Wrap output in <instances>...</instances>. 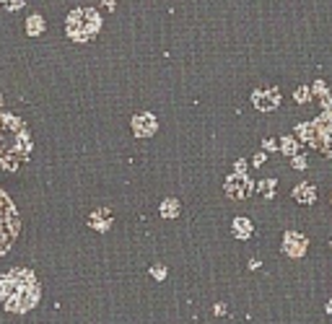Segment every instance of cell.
Instances as JSON below:
<instances>
[{"label": "cell", "instance_id": "2e32d148", "mask_svg": "<svg viewBox=\"0 0 332 324\" xmlns=\"http://www.w3.org/2000/svg\"><path fill=\"white\" fill-rule=\"evenodd\" d=\"M260 190L265 192L267 200H273V192H275V179H265V182H260Z\"/></svg>", "mask_w": 332, "mask_h": 324}, {"label": "cell", "instance_id": "cb8c5ba5", "mask_svg": "<svg viewBox=\"0 0 332 324\" xmlns=\"http://www.w3.org/2000/svg\"><path fill=\"white\" fill-rule=\"evenodd\" d=\"M252 161H254V166H262V163H265V153H257Z\"/></svg>", "mask_w": 332, "mask_h": 324}, {"label": "cell", "instance_id": "f1b7e54d", "mask_svg": "<svg viewBox=\"0 0 332 324\" xmlns=\"http://www.w3.org/2000/svg\"><path fill=\"white\" fill-rule=\"evenodd\" d=\"M327 314H332V301H327Z\"/></svg>", "mask_w": 332, "mask_h": 324}, {"label": "cell", "instance_id": "83f0119b", "mask_svg": "<svg viewBox=\"0 0 332 324\" xmlns=\"http://www.w3.org/2000/svg\"><path fill=\"white\" fill-rule=\"evenodd\" d=\"M260 265H262V262H260V259H249V270H257Z\"/></svg>", "mask_w": 332, "mask_h": 324}, {"label": "cell", "instance_id": "7a4b0ae2", "mask_svg": "<svg viewBox=\"0 0 332 324\" xmlns=\"http://www.w3.org/2000/svg\"><path fill=\"white\" fill-rule=\"evenodd\" d=\"M29 150L32 138L26 132V125L8 112H0V171H16L29 158Z\"/></svg>", "mask_w": 332, "mask_h": 324}, {"label": "cell", "instance_id": "ba28073f", "mask_svg": "<svg viewBox=\"0 0 332 324\" xmlns=\"http://www.w3.org/2000/svg\"><path fill=\"white\" fill-rule=\"evenodd\" d=\"M252 104H254V109H260V112H273L281 107V91L278 88H254L252 91Z\"/></svg>", "mask_w": 332, "mask_h": 324}, {"label": "cell", "instance_id": "8992f818", "mask_svg": "<svg viewBox=\"0 0 332 324\" xmlns=\"http://www.w3.org/2000/svg\"><path fill=\"white\" fill-rule=\"evenodd\" d=\"M223 190H226V194H229V197H233V200H244V197H249V194H252L254 182H252L247 174H231L229 179H226Z\"/></svg>", "mask_w": 332, "mask_h": 324}, {"label": "cell", "instance_id": "484cf974", "mask_svg": "<svg viewBox=\"0 0 332 324\" xmlns=\"http://www.w3.org/2000/svg\"><path fill=\"white\" fill-rule=\"evenodd\" d=\"M213 311H216L218 316H223V314H226V304H216V308H213Z\"/></svg>", "mask_w": 332, "mask_h": 324}, {"label": "cell", "instance_id": "603a6c76", "mask_svg": "<svg viewBox=\"0 0 332 324\" xmlns=\"http://www.w3.org/2000/svg\"><path fill=\"white\" fill-rule=\"evenodd\" d=\"M233 169H236V174H244V169H247V161H241V158H239V161L233 163Z\"/></svg>", "mask_w": 332, "mask_h": 324}, {"label": "cell", "instance_id": "9c48e42d", "mask_svg": "<svg viewBox=\"0 0 332 324\" xmlns=\"http://www.w3.org/2000/svg\"><path fill=\"white\" fill-rule=\"evenodd\" d=\"M156 130H158V119L150 112H140V114L133 117V132L138 138H150Z\"/></svg>", "mask_w": 332, "mask_h": 324}, {"label": "cell", "instance_id": "3957f363", "mask_svg": "<svg viewBox=\"0 0 332 324\" xmlns=\"http://www.w3.org/2000/svg\"><path fill=\"white\" fill-rule=\"evenodd\" d=\"M101 18L94 8H75L70 11V16L65 21V32L73 42H88L99 34Z\"/></svg>", "mask_w": 332, "mask_h": 324}, {"label": "cell", "instance_id": "9a60e30c", "mask_svg": "<svg viewBox=\"0 0 332 324\" xmlns=\"http://www.w3.org/2000/svg\"><path fill=\"white\" fill-rule=\"evenodd\" d=\"M281 150H283L285 156H296V153H299L296 138H291V135H288V138H283V140H281Z\"/></svg>", "mask_w": 332, "mask_h": 324}, {"label": "cell", "instance_id": "8fae6325", "mask_svg": "<svg viewBox=\"0 0 332 324\" xmlns=\"http://www.w3.org/2000/svg\"><path fill=\"white\" fill-rule=\"evenodd\" d=\"M88 226L96 228V231H109L112 228V213H109L107 208H104V210H94V213L88 215Z\"/></svg>", "mask_w": 332, "mask_h": 324}, {"label": "cell", "instance_id": "f546056e", "mask_svg": "<svg viewBox=\"0 0 332 324\" xmlns=\"http://www.w3.org/2000/svg\"><path fill=\"white\" fill-rule=\"evenodd\" d=\"M330 246H332V244H330Z\"/></svg>", "mask_w": 332, "mask_h": 324}, {"label": "cell", "instance_id": "44dd1931", "mask_svg": "<svg viewBox=\"0 0 332 324\" xmlns=\"http://www.w3.org/2000/svg\"><path fill=\"white\" fill-rule=\"evenodd\" d=\"M293 166H296V169H306V158L304 156H293Z\"/></svg>", "mask_w": 332, "mask_h": 324}, {"label": "cell", "instance_id": "5bb4252c", "mask_svg": "<svg viewBox=\"0 0 332 324\" xmlns=\"http://www.w3.org/2000/svg\"><path fill=\"white\" fill-rule=\"evenodd\" d=\"M26 32L32 34V36L42 34V32H44V18H42V16H29V18H26Z\"/></svg>", "mask_w": 332, "mask_h": 324}, {"label": "cell", "instance_id": "30bf717a", "mask_svg": "<svg viewBox=\"0 0 332 324\" xmlns=\"http://www.w3.org/2000/svg\"><path fill=\"white\" fill-rule=\"evenodd\" d=\"M293 200L301 202V205H312V202L316 200V187L312 182H301L293 187Z\"/></svg>", "mask_w": 332, "mask_h": 324}, {"label": "cell", "instance_id": "d6986e66", "mask_svg": "<svg viewBox=\"0 0 332 324\" xmlns=\"http://www.w3.org/2000/svg\"><path fill=\"white\" fill-rule=\"evenodd\" d=\"M322 107H324L327 114H332V91H327V94L322 96Z\"/></svg>", "mask_w": 332, "mask_h": 324}, {"label": "cell", "instance_id": "6da1fadb", "mask_svg": "<svg viewBox=\"0 0 332 324\" xmlns=\"http://www.w3.org/2000/svg\"><path fill=\"white\" fill-rule=\"evenodd\" d=\"M42 288L32 270L13 267L0 277V301L13 314H24L39 304Z\"/></svg>", "mask_w": 332, "mask_h": 324}, {"label": "cell", "instance_id": "7402d4cb", "mask_svg": "<svg viewBox=\"0 0 332 324\" xmlns=\"http://www.w3.org/2000/svg\"><path fill=\"white\" fill-rule=\"evenodd\" d=\"M314 88H316L314 94H319V96H324V94H327V86H324L322 81H316V83H314Z\"/></svg>", "mask_w": 332, "mask_h": 324}, {"label": "cell", "instance_id": "52a82bcc", "mask_svg": "<svg viewBox=\"0 0 332 324\" xmlns=\"http://www.w3.org/2000/svg\"><path fill=\"white\" fill-rule=\"evenodd\" d=\"M309 249V239L299 231H285L283 233V254H288L291 259H301Z\"/></svg>", "mask_w": 332, "mask_h": 324}, {"label": "cell", "instance_id": "ac0fdd59", "mask_svg": "<svg viewBox=\"0 0 332 324\" xmlns=\"http://www.w3.org/2000/svg\"><path fill=\"white\" fill-rule=\"evenodd\" d=\"M24 3H26V0H0V5H5L8 11H18V8H24Z\"/></svg>", "mask_w": 332, "mask_h": 324}, {"label": "cell", "instance_id": "7c38bea8", "mask_svg": "<svg viewBox=\"0 0 332 324\" xmlns=\"http://www.w3.org/2000/svg\"><path fill=\"white\" fill-rule=\"evenodd\" d=\"M231 228H233V236H236V239H249V236H252V231H254V226H252L249 218L239 215V218H233Z\"/></svg>", "mask_w": 332, "mask_h": 324}, {"label": "cell", "instance_id": "4316f807", "mask_svg": "<svg viewBox=\"0 0 332 324\" xmlns=\"http://www.w3.org/2000/svg\"><path fill=\"white\" fill-rule=\"evenodd\" d=\"M262 146H265L267 150H275V140H270V138H267L265 143H262Z\"/></svg>", "mask_w": 332, "mask_h": 324}, {"label": "cell", "instance_id": "5b68a950", "mask_svg": "<svg viewBox=\"0 0 332 324\" xmlns=\"http://www.w3.org/2000/svg\"><path fill=\"white\" fill-rule=\"evenodd\" d=\"M18 231H21V218L16 213V208H13V202L8 200V194L0 190V254L11 249Z\"/></svg>", "mask_w": 332, "mask_h": 324}, {"label": "cell", "instance_id": "d4e9b609", "mask_svg": "<svg viewBox=\"0 0 332 324\" xmlns=\"http://www.w3.org/2000/svg\"><path fill=\"white\" fill-rule=\"evenodd\" d=\"M101 5H107V11H115L117 0H101Z\"/></svg>", "mask_w": 332, "mask_h": 324}, {"label": "cell", "instance_id": "277c9868", "mask_svg": "<svg viewBox=\"0 0 332 324\" xmlns=\"http://www.w3.org/2000/svg\"><path fill=\"white\" fill-rule=\"evenodd\" d=\"M296 132L304 143H309L312 148L322 150L324 156L332 158V114H322V117H316L314 122L299 125Z\"/></svg>", "mask_w": 332, "mask_h": 324}, {"label": "cell", "instance_id": "ffe728a7", "mask_svg": "<svg viewBox=\"0 0 332 324\" xmlns=\"http://www.w3.org/2000/svg\"><path fill=\"white\" fill-rule=\"evenodd\" d=\"M150 275H153L156 280H164V277H166V270H164L161 265H153V267H150Z\"/></svg>", "mask_w": 332, "mask_h": 324}, {"label": "cell", "instance_id": "4fadbf2b", "mask_svg": "<svg viewBox=\"0 0 332 324\" xmlns=\"http://www.w3.org/2000/svg\"><path fill=\"white\" fill-rule=\"evenodd\" d=\"M161 215L164 218H177L179 215V200L177 197H166L161 202Z\"/></svg>", "mask_w": 332, "mask_h": 324}, {"label": "cell", "instance_id": "e0dca14e", "mask_svg": "<svg viewBox=\"0 0 332 324\" xmlns=\"http://www.w3.org/2000/svg\"><path fill=\"white\" fill-rule=\"evenodd\" d=\"M293 96H296V101H301V104H306L309 99H312V94H309V88H306V86H299Z\"/></svg>", "mask_w": 332, "mask_h": 324}]
</instances>
